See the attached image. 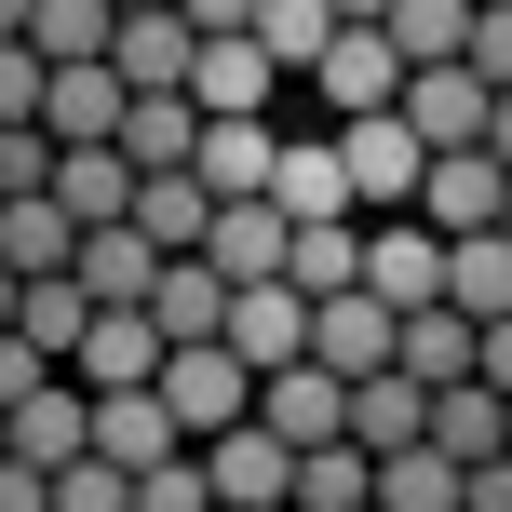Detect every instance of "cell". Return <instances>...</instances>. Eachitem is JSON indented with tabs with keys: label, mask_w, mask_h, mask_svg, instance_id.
Masks as SVG:
<instances>
[{
	"label": "cell",
	"mask_w": 512,
	"mask_h": 512,
	"mask_svg": "<svg viewBox=\"0 0 512 512\" xmlns=\"http://www.w3.org/2000/svg\"><path fill=\"white\" fill-rule=\"evenodd\" d=\"M243 41L270 54L283 81H310V68L337 54V14H324V0H243Z\"/></svg>",
	"instance_id": "22"
},
{
	"label": "cell",
	"mask_w": 512,
	"mask_h": 512,
	"mask_svg": "<svg viewBox=\"0 0 512 512\" xmlns=\"http://www.w3.org/2000/svg\"><path fill=\"white\" fill-rule=\"evenodd\" d=\"M108 27H122L108 0H27V54H41L54 81H68V68H108Z\"/></svg>",
	"instance_id": "26"
},
{
	"label": "cell",
	"mask_w": 512,
	"mask_h": 512,
	"mask_svg": "<svg viewBox=\"0 0 512 512\" xmlns=\"http://www.w3.org/2000/svg\"><path fill=\"white\" fill-rule=\"evenodd\" d=\"M486 122H499V95H486V81H472V68H418V81H405V135H418V149H432V162L486 149Z\"/></svg>",
	"instance_id": "10"
},
{
	"label": "cell",
	"mask_w": 512,
	"mask_h": 512,
	"mask_svg": "<svg viewBox=\"0 0 512 512\" xmlns=\"http://www.w3.org/2000/svg\"><path fill=\"white\" fill-rule=\"evenodd\" d=\"M472 378H486L499 405H512V324H486V351H472Z\"/></svg>",
	"instance_id": "41"
},
{
	"label": "cell",
	"mask_w": 512,
	"mask_h": 512,
	"mask_svg": "<svg viewBox=\"0 0 512 512\" xmlns=\"http://www.w3.org/2000/svg\"><path fill=\"white\" fill-rule=\"evenodd\" d=\"M378 512H459V459H432V445L378 459Z\"/></svg>",
	"instance_id": "34"
},
{
	"label": "cell",
	"mask_w": 512,
	"mask_h": 512,
	"mask_svg": "<svg viewBox=\"0 0 512 512\" xmlns=\"http://www.w3.org/2000/svg\"><path fill=\"white\" fill-rule=\"evenodd\" d=\"M310 108H324V135L391 122V108H405V54L378 41V14H337V54L310 68Z\"/></svg>",
	"instance_id": "2"
},
{
	"label": "cell",
	"mask_w": 512,
	"mask_h": 512,
	"mask_svg": "<svg viewBox=\"0 0 512 512\" xmlns=\"http://www.w3.org/2000/svg\"><path fill=\"white\" fill-rule=\"evenodd\" d=\"M310 364H324L337 391H364V378L405 364V324H391L378 297H324V310H310Z\"/></svg>",
	"instance_id": "7"
},
{
	"label": "cell",
	"mask_w": 512,
	"mask_h": 512,
	"mask_svg": "<svg viewBox=\"0 0 512 512\" xmlns=\"http://www.w3.org/2000/svg\"><path fill=\"white\" fill-rule=\"evenodd\" d=\"M95 459L122 472V486H135V472H162V459H189L176 418H162V391H95Z\"/></svg>",
	"instance_id": "19"
},
{
	"label": "cell",
	"mask_w": 512,
	"mask_h": 512,
	"mask_svg": "<svg viewBox=\"0 0 512 512\" xmlns=\"http://www.w3.org/2000/svg\"><path fill=\"white\" fill-rule=\"evenodd\" d=\"M297 512H378V459H364V445L297 459Z\"/></svg>",
	"instance_id": "33"
},
{
	"label": "cell",
	"mask_w": 512,
	"mask_h": 512,
	"mask_svg": "<svg viewBox=\"0 0 512 512\" xmlns=\"http://www.w3.org/2000/svg\"><path fill=\"white\" fill-rule=\"evenodd\" d=\"M135 512H216L203 459H162V472H135Z\"/></svg>",
	"instance_id": "36"
},
{
	"label": "cell",
	"mask_w": 512,
	"mask_h": 512,
	"mask_svg": "<svg viewBox=\"0 0 512 512\" xmlns=\"http://www.w3.org/2000/svg\"><path fill=\"white\" fill-rule=\"evenodd\" d=\"M256 432L297 445V459H324V445H351V391H337L324 364H283V378H256Z\"/></svg>",
	"instance_id": "6"
},
{
	"label": "cell",
	"mask_w": 512,
	"mask_h": 512,
	"mask_svg": "<svg viewBox=\"0 0 512 512\" xmlns=\"http://www.w3.org/2000/svg\"><path fill=\"white\" fill-rule=\"evenodd\" d=\"M364 297H378L391 324H418V310H445V243L418 230V216H378V230H364Z\"/></svg>",
	"instance_id": "5"
},
{
	"label": "cell",
	"mask_w": 512,
	"mask_h": 512,
	"mask_svg": "<svg viewBox=\"0 0 512 512\" xmlns=\"http://www.w3.org/2000/svg\"><path fill=\"white\" fill-rule=\"evenodd\" d=\"M189 149H203V108L189 95H135L122 108V162L135 176H189Z\"/></svg>",
	"instance_id": "28"
},
{
	"label": "cell",
	"mask_w": 512,
	"mask_h": 512,
	"mask_svg": "<svg viewBox=\"0 0 512 512\" xmlns=\"http://www.w3.org/2000/svg\"><path fill=\"white\" fill-rule=\"evenodd\" d=\"M216 351H230L243 378L310 364V297H297V283H256V297H230V337H216Z\"/></svg>",
	"instance_id": "11"
},
{
	"label": "cell",
	"mask_w": 512,
	"mask_h": 512,
	"mask_svg": "<svg viewBox=\"0 0 512 512\" xmlns=\"http://www.w3.org/2000/svg\"><path fill=\"white\" fill-rule=\"evenodd\" d=\"M283 256H297V230H283L270 203H216V230H203V270L230 283V297H256V283H283Z\"/></svg>",
	"instance_id": "17"
},
{
	"label": "cell",
	"mask_w": 512,
	"mask_h": 512,
	"mask_svg": "<svg viewBox=\"0 0 512 512\" xmlns=\"http://www.w3.org/2000/svg\"><path fill=\"white\" fill-rule=\"evenodd\" d=\"M432 459H459V472L512 459V405H499L486 378H472V391H432Z\"/></svg>",
	"instance_id": "23"
},
{
	"label": "cell",
	"mask_w": 512,
	"mask_h": 512,
	"mask_svg": "<svg viewBox=\"0 0 512 512\" xmlns=\"http://www.w3.org/2000/svg\"><path fill=\"white\" fill-rule=\"evenodd\" d=\"M81 459H95V391L81 378H54L41 405H14V472L54 486V472H81Z\"/></svg>",
	"instance_id": "15"
},
{
	"label": "cell",
	"mask_w": 512,
	"mask_h": 512,
	"mask_svg": "<svg viewBox=\"0 0 512 512\" xmlns=\"http://www.w3.org/2000/svg\"><path fill=\"white\" fill-rule=\"evenodd\" d=\"M81 324H95V297H81V283H27V324H14V337L68 364V351H81Z\"/></svg>",
	"instance_id": "35"
},
{
	"label": "cell",
	"mask_w": 512,
	"mask_h": 512,
	"mask_svg": "<svg viewBox=\"0 0 512 512\" xmlns=\"http://www.w3.org/2000/svg\"><path fill=\"white\" fill-rule=\"evenodd\" d=\"M283 283H297L310 310H324V297H364V230H297V256H283Z\"/></svg>",
	"instance_id": "32"
},
{
	"label": "cell",
	"mask_w": 512,
	"mask_h": 512,
	"mask_svg": "<svg viewBox=\"0 0 512 512\" xmlns=\"http://www.w3.org/2000/svg\"><path fill=\"white\" fill-rule=\"evenodd\" d=\"M189 176H203V203H270V176H283V122H203Z\"/></svg>",
	"instance_id": "16"
},
{
	"label": "cell",
	"mask_w": 512,
	"mask_h": 512,
	"mask_svg": "<svg viewBox=\"0 0 512 512\" xmlns=\"http://www.w3.org/2000/svg\"><path fill=\"white\" fill-rule=\"evenodd\" d=\"M445 310H459L472 337H486V324H512V230H486V243H445Z\"/></svg>",
	"instance_id": "25"
},
{
	"label": "cell",
	"mask_w": 512,
	"mask_h": 512,
	"mask_svg": "<svg viewBox=\"0 0 512 512\" xmlns=\"http://www.w3.org/2000/svg\"><path fill=\"white\" fill-rule=\"evenodd\" d=\"M0 512H54V486H41V472H14V459H0Z\"/></svg>",
	"instance_id": "42"
},
{
	"label": "cell",
	"mask_w": 512,
	"mask_h": 512,
	"mask_svg": "<svg viewBox=\"0 0 512 512\" xmlns=\"http://www.w3.org/2000/svg\"><path fill=\"white\" fill-rule=\"evenodd\" d=\"M0 270H14V283H68L81 270V230L54 216V189H41V203H0Z\"/></svg>",
	"instance_id": "24"
},
{
	"label": "cell",
	"mask_w": 512,
	"mask_h": 512,
	"mask_svg": "<svg viewBox=\"0 0 512 512\" xmlns=\"http://www.w3.org/2000/svg\"><path fill=\"white\" fill-rule=\"evenodd\" d=\"M378 41L405 54V81H418V68H459V54H472V0H391Z\"/></svg>",
	"instance_id": "27"
},
{
	"label": "cell",
	"mask_w": 512,
	"mask_h": 512,
	"mask_svg": "<svg viewBox=\"0 0 512 512\" xmlns=\"http://www.w3.org/2000/svg\"><path fill=\"white\" fill-rule=\"evenodd\" d=\"M81 297H95V310H149V283H162V256L149 243H135V230H95V243H81Z\"/></svg>",
	"instance_id": "30"
},
{
	"label": "cell",
	"mask_w": 512,
	"mask_h": 512,
	"mask_svg": "<svg viewBox=\"0 0 512 512\" xmlns=\"http://www.w3.org/2000/svg\"><path fill=\"white\" fill-rule=\"evenodd\" d=\"M189 54H203L189 14H122L108 27V81H122V95H189Z\"/></svg>",
	"instance_id": "12"
},
{
	"label": "cell",
	"mask_w": 512,
	"mask_h": 512,
	"mask_svg": "<svg viewBox=\"0 0 512 512\" xmlns=\"http://www.w3.org/2000/svg\"><path fill=\"white\" fill-rule=\"evenodd\" d=\"M499 203H512V176L486 149H459V162H432V189H418V230H432V243H486Z\"/></svg>",
	"instance_id": "13"
},
{
	"label": "cell",
	"mask_w": 512,
	"mask_h": 512,
	"mask_svg": "<svg viewBox=\"0 0 512 512\" xmlns=\"http://www.w3.org/2000/svg\"><path fill=\"white\" fill-rule=\"evenodd\" d=\"M14 324H27V283H14V270H0V337H14Z\"/></svg>",
	"instance_id": "43"
},
{
	"label": "cell",
	"mask_w": 512,
	"mask_h": 512,
	"mask_svg": "<svg viewBox=\"0 0 512 512\" xmlns=\"http://www.w3.org/2000/svg\"><path fill=\"white\" fill-rule=\"evenodd\" d=\"M54 512H135V486L108 459H81V472H54Z\"/></svg>",
	"instance_id": "38"
},
{
	"label": "cell",
	"mask_w": 512,
	"mask_h": 512,
	"mask_svg": "<svg viewBox=\"0 0 512 512\" xmlns=\"http://www.w3.org/2000/svg\"><path fill=\"white\" fill-rule=\"evenodd\" d=\"M203 54H189V108L203 122H283V68L243 41V0H189Z\"/></svg>",
	"instance_id": "1"
},
{
	"label": "cell",
	"mask_w": 512,
	"mask_h": 512,
	"mask_svg": "<svg viewBox=\"0 0 512 512\" xmlns=\"http://www.w3.org/2000/svg\"><path fill=\"white\" fill-rule=\"evenodd\" d=\"M149 324H162V351H216V337H230V283H216L203 256H162V283H149Z\"/></svg>",
	"instance_id": "18"
},
{
	"label": "cell",
	"mask_w": 512,
	"mask_h": 512,
	"mask_svg": "<svg viewBox=\"0 0 512 512\" xmlns=\"http://www.w3.org/2000/svg\"><path fill=\"white\" fill-rule=\"evenodd\" d=\"M68 378L81 391H162V324H149V310H95L81 351H68Z\"/></svg>",
	"instance_id": "14"
},
{
	"label": "cell",
	"mask_w": 512,
	"mask_h": 512,
	"mask_svg": "<svg viewBox=\"0 0 512 512\" xmlns=\"http://www.w3.org/2000/svg\"><path fill=\"white\" fill-rule=\"evenodd\" d=\"M459 512H512V459H486V472H459Z\"/></svg>",
	"instance_id": "40"
},
{
	"label": "cell",
	"mask_w": 512,
	"mask_h": 512,
	"mask_svg": "<svg viewBox=\"0 0 512 512\" xmlns=\"http://www.w3.org/2000/svg\"><path fill=\"white\" fill-rule=\"evenodd\" d=\"M0 459H14V418H0Z\"/></svg>",
	"instance_id": "44"
},
{
	"label": "cell",
	"mask_w": 512,
	"mask_h": 512,
	"mask_svg": "<svg viewBox=\"0 0 512 512\" xmlns=\"http://www.w3.org/2000/svg\"><path fill=\"white\" fill-rule=\"evenodd\" d=\"M499 230H512V203H499Z\"/></svg>",
	"instance_id": "45"
},
{
	"label": "cell",
	"mask_w": 512,
	"mask_h": 512,
	"mask_svg": "<svg viewBox=\"0 0 512 512\" xmlns=\"http://www.w3.org/2000/svg\"><path fill=\"white\" fill-rule=\"evenodd\" d=\"M203 230H216L203 176H149V189H135V243H149V256H203Z\"/></svg>",
	"instance_id": "29"
},
{
	"label": "cell",
	"mask_w": 512,
	"mask_h": 512,
	"mask_svg": "<svg viewBox=\"0 0 512 512\" xmlns=\"http://www.w3.org/2000/svg\"><path fill=\"white\" fill-rule=\"evenodd\" d=\"M122 81H108V68H68V81H54V95H41V135H54V162H68V149H122Z\"/></svg>",
	"instance_id": "20"
},
{
	"label": "cell",
	"mask_w": 512,
	"mask_h": 512,
	"mask_svg": "<svg viewBox=\"0 0 512 512\" xmlns=\"http://www.w3.org/2000/svg\"><path fill=\"white\" fill-rule=\"evenodd\" d=\"M54 378H68V364H54V351H27V337H0V418H14V405H41Z\"/></svg>",
	"instance_id": "37"
},
{
	"label": "cell",
	"mask_w": 512,
	"mask_h": 512,
	"mask_svg": "<svg viewBox=\"0 0 512 512\" xmlns=\"http://www.w3.org/2000/svg\"><path fill=\"white\" fill-rule=\"evenodd\" d=\"M337 162H351V216L364 230H378V216H418V189H432V149L405 135V108H391V122H351Z\"/></svg>",
	"instance_id": "3"
},
{
	"label": "cell",
	"mask_w": 512,
	"mask_h": 512,
	"mask_svg": "<svg viewBox=\"0 0 512 512\" xmlns=\"http://www.w3.org/2000/svg\"><path fill=\"white\" fill-rule=\"evenodd\" d=\"M472 351H486V337H472L459 310H418V324H405V378L418 391H472Z\"/></svg>",
	"instance_id": "31"
},
{
	"label": "cell",
	"mask_w": 512,
	"mask_h": 512,
	"mask_svg": "<svg viewBox=\"0 0 512 512\" xmlns=\"http://www.w3.org/2000/svg\"><path fill=\"white\" fill-rule=\"evenodd\" d=\"M270 216H283V230H364V216H351V162H337V135H283Z\"/></svg>",
	"instance_id": "9"
},
{
	"label": "cell",
	"mask_w": 512,
	"mask_h": 512,
	"mask_svg": "<svg viewBox=\"0 0 512 512\" xmlns=\"http://www.w3.org/2000/svg\"><path fill=\"white\" fill-rule=\"evenodd\" d=\"M162 418H176V445L203 459L216 432H243V418H256V378H243L230 351H162Z\"/></svg>",
	"instance_id": "4"
},
{
	"label": "cell",
	"mask_w": 512,
	"mask_h": 512,
	"mask_svg": "<svg viewBox=\"0 0 512 512\" xmlns=\"http://www.w3.org/2000/svg\"><path fill=\"white\" fill-rule=\"evenodd\" d=\"M459 68L486 81V95H512V0H499V14H472V54H459Z\"/></svg>",
	"instance_id": "39"
},
{
	"label": "cell",
	"mask_w": 512,
	"mask_h": 512,
	"mask_svg": "<svg viewBox=\"0 0 512 512\" xmlns=\"http://www.w3.org/2000/svg\"><path fill=\"white\" fill-rule=\"evenodd\" d=\"M203 486H216V512H297V445H270L243 418V432L203 445Z\"/></svg>",
	"instance_id": "8"
},
{
	"label": "cell",
	"mask_w": 512,
	"mask_h": 512,
	"mask_svg": "<svg viewBox=\"0 0 512 512\" xmlns=\"http://www.w3.org/2000/svg\"><path fill=\"white\" fill-rule=\"evenodd\" d=\"M351 445H364V459H405V445H432V391H418L405 364H391V378H364V391H351Z\"/></svg>",
	"instance_id": "21"
}]
</instances>
